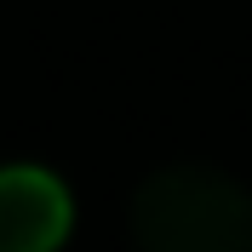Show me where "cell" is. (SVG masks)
<instances>
[{
	"label": "cell",
	"instance_id": "cell-2",
	"mask_svg": "<svg viewBox=\"0 0 252 252\" xmlns=\"http://www.w3.org/2000/svg\"><path fill=\"white\" fill-rule=\"evenodd\" d=\"M75 201L46 166H0V252H58Z\"/></svg>",
	"mask_w": 252,
	"mask_h": 252
},
{
	"label": "cell",
	"instance_id": "cell-1",
	"mask_svg": "<svg viewBox=\"0 0 252 252\" xmlns=\"http://www.w3.org/2000/svg\"><path fill=\"white\" fill-rule=\"evenodd\" d=\"M138 252H252V195L212 166H166L132 195Z\"/></svg>",
	"mask_w": 252,
	"mask_h": 252
}]
</instances>
